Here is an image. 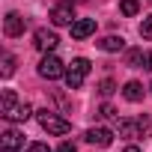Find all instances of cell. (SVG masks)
Segmentation results:
<instances>
[{"mask_svg": "<svg viewBox=\"0 0 152 152\" xmlns=\"http://www.w3.org/2000/svg\"><path fill=\"white\" fill-rule=\"evenodd\" d=\"M18 102H15V93L12 90H3V99H0V113H6V110H12Z\"/></svg>", "mask_w": 152, "mask_h": 152, "instance_id": "obj_15", "label": "cell"}, {"mask_svg": "<svg viewBox=\"0 0 152 152\" xmlns=\"http://www.w3.org/2000/svg\"><path fill=\"white\" fill-rule=\"evenodd\" d=\"M33 45H36V51H42V54H54V48L60 45V39H57V33H54V30L42 27V30H36Z\"/></svg>", "mask_w": 152, "mask_h": 152, "instance_id": "obj_4", "label": "cell"}, {"mask_svg": "<svg viewBox=\"0 0 152 152\" xmlns=\"http://www.w3.org/2000/svg\"><path fill=\"white\" fill-rule=\"evenodd\" d=\"M57 152H75V143H63V146H60Z\"/></svg>", "mask_w": 152, "mask_h": 152, "instance_id": "obj_23", "label": "cell"}, {"mask_svg": "<svg viewBox=\"0 0 152 152\" xmlns=\"http://www.w3.org/2000/svg\"><path fill=\"white\" fill-rule=\"evenodd\" d=\"M143 69L152 72V51H146V57H143Z\"/></svg>", "mask_w": 152, "mask_h": 152, "instance_id": "obj_22", "label": "cell"}, {"mask_svg": "<svg viewBox=\"0 0 152 152\" xmlns=\"http://www.w3.org/2000/svg\"><path fill=\"white\" fill-rule=\"evenodd\" d=\"M96 33V21L93 18H78V21H75L72 24V39H87V36H93Z\"/></svg>", "mask_w": 152, "mask_h": 152, "instance_id": "obj_9", "label": "cell"}, {"mask_svg": "<svg viewBox=\"0 0 152 152\" xmlns=\"http://www.w3.org/2000/svg\"><path fill=\"white\" fill-rule=\"evenodd\" d=\"M119 12L128 15V18H134L140 12V3H137V0H119Z\"/></svg>", "mask_w": 152, "mask_h": 152, "instance_id": "obj_14", "label": "cell"}, {"mask_svg": "<svg viewBox=\"0 0 152 152\" xmlns=\"http://www.w3.org/2000/svg\"><path fill=\"white\" fill-rule=\"evenodd\" d=\"M125 152H140V149H137V146L131 143V146H125Z\"/></svg>", "mask_w": 152, "mask_h": 152, "instance_id": "obj_24", "label": "cell"}, {"mask_svg": "<svg viewBox=\"0 0 152 152\" xmlns=\"http://www.w3.org/2000/svg\"><path fill=\"white\" fill-rule=\"evenodd\" d=\"M12 72H15V57H12V54H6V57H3V78H9Z\"/></svg>", "mask_w": 152, "mask_h": 152, "instance_id": "obj_17", "label": "cell"}, {"mask_svg": "<svg viewBox=\"0 0 152 152\" xmlns=\"http://www.w3.org/2000/svg\"><path fill=\"white\" fill-rule=\"evenodd\" d=\"M143 57H146L143 51H131V54H128V66H131V69H143Z\"/></svg>", "mask_w": 152, "mask_h": 152, "instance_id": "obj_16", "label": "cell"}, {"mask_svg": "<svg viewBox=\"0 0 152 152\" xmlns=\"http://www.w3.org/2000/svg\"><path fill=\"white\" fill-rule=\"evenodd\" d=\"M143 131L140 122H131V119H119V137H128V140H137Z\"/></svg>", "mask_w": 152, "mask_h": 152, "instance_id": "obj_11", "label": "cell"}, {"mask_svg": "<svg viewBox=\"0 0 152 152\" xmlns=\"http://www.w3.org/2000/svg\"><path fill=\"white\" fill-rule=\"evenodd\" d=\"M3 116H6V119H9V122H27V119H30V116H33V107H30V104H27V102H21V104H15V107H12V110H6V113H3Z\"/></svg>", "mask_w": 152, "mask_h": 152, "instance_id": "obj_10", "label": "cell"}, {"mask_svg": "<svg viewBox=\"0 0 152 152\" xmlns=\"http://www.w3.org/2000/svg\"><path fill=\"white\" fill-rule=\"evenodd\" d=\"M84 140L93 143V146H102V149H104V146L113 143V131H110V128H90V131L84 134Z\"/></svg>", "mask_w": 152, "mask_h": 152, "instance_id": "obj_7", "label": "cell"}, {"mask_svg": "<svg viewBox=\"0 0 152 152\" xmlns=\"http://www.w3.org/2000/svg\"><path fill=\"white\" fill-rule=\"evenodd\" d=\"M140 36H143V39H152V15L143 18V24H140Z\"/></svg>", "mask_w": 152, "mask_h": 152, "instance_id": "obj_18", "label": "cell"}, {"mask_svg": "<svg viewBox=\"0 0 152 152\" xmlns=\"http://www.w3.org/2000/svg\"><path fill=\"white\" fill-rule=\"evenodd\" d=\"M122 96H125L128 102H140V99H143V84H140V81H128V84L122 87Z\"/></svg>", "mask_w": 152, "mask_h": 152, "instance_id": "obj_12", "label": "cell"}, {"mask_svg": "<svg viewBox=\"0 0 152 152\" xmlns=\"http://www.w3.org/2000/svg\"><path fill=\"white\" fill-rule=\"evenodd\" d=\"M113 90H116V84H113V81H110V78H104V81H102V84H99V93H102V96H110V93H113Z\"/></svg>", "mask_w": 152, "mask_h": 152, "instance_id": "obj_19", "label": "cell"}, {"mask_svg": "<svg viewBox=\"0 0 152 152\" xmlns=\"http://www.w3.org/2000/svg\"><path fill=\"white\" fill-rule=\"evenodd\" d=\"M51 21L57 24V27H72L75 21H78V18H75V9H72V3H60V6H54L51 9Z\"/></svg>", "mask_w": 152, "mask_h": 152, "instance_id": "obj_5", "label": "cell"}, {"mask_svg": "<svg viewBox=\"0 0 152 152\" xmlns=\"http://www.w3.org/2000/svg\"><path fill=\"white\" fill-rule=\"evenodd\" d=\"M149 90H152V84H149Z\"/></svg>", "mask_w": 152, "mask_h": 152, "instance_id": "obj_25", "label": "cell"}, {"mask_svg": "<svg viewBox=\"0 0 152 152\" xmlns=\"http://www.w3.org/2000/svg\"><path fill=\"white\" fill-rule=\"evenodd\" d=\"M39 75H42V78H48V81H57V78H66V66H63L60 57L45 54L42 63H39Z\"/></svg>", "mask_w": 152, "mask_h": 152, "instance_id": "obj_3", "label": "cell"}, {"mask_svg": "<svg viewBox=\"0 0 152 152\" xmlns=\"http://www.w3.org/2000/svg\"><path fill=\"white\" fill-rule=\"evenodd\" d=\"M24 30H27V21H24L18 12H9L6 21H3V33H6L9 39H15V36H21Z\"/></svg>", "mask_w": 152, "mask_h": 152, "instance_id": "obj_6", "label": "cell"}, {"mask_svg": "<svg viewBox=\"0 0 152 152\" xmlns=\"http://www.w3.org/2000/svg\"><path fill=\"white\" fill-rule=\"evenodd\" d=\"M24 146V137L18 134V131H3V134H0V152H18Z\"/></svg>", "mask_w": 152, "mask_h": 152, "instance_id": "obj_8", "label": "cell"}, {"mask_svg": "<svg viewBox=\"0 0 152 152\" xmlns=\"http://www.w3.org/2000/svg\"><path fill=\"white\" fill-rule=\"evenodd\" d=\"M90 60L87 57H75L72 63H69V69H66V87L69 90H81L84 87V81H87V75H90Z\"/></svg>", "mask_w": 152, "mask_h": 152, "instance_id": "obj_1", "label": "cell"}, {"mask_svg": "<svg viewBox=\"0 0 152 152\" xmlns=\"http://www.w3.org/2000/svg\"><path fill=\"white\" fill-rule=\"evenodd\" d=\"M36 119H39V125H42L48 134L63 137V134H69V131H72V122H69V119H63V116H57V113H54V110H48V107H45V110H39V113H36Z\"/></svg>", "mask_w": 152, "mask_h": 152, "instance_id": "obj_2", "label": "cell"}, {"mask_svg": "<svg viewBox=\"0 0 152 152\" xmlns=\"http://www.w3.org/2000/svg\"><path fill=\"white\" fill-rule=\"evenodd\" d=\"M27 152H51V149H48V143H30Z\"/></svg>", "mask_w": 152, "mask_h": 152, "instance_id": "obj_21", "label": "cell"}, {"mask_svg": "<svg viewBox=\"0 0 152 152\" xmlns=\"http://www.w3.org/2000/svg\"><path fill=\"white\" fill-rule=\"evenodd\" d=\"M99 48L113 54V51H122V48H125V39H122V36H104V39L99 42Z\"/></svg>", "mask_w": 152, "mask_h": 152, "instance_id": "obj_13", "label": "cell"}, {"mask_svg": "<svg viewBox=\"0 0 152 152\" xmlns=\"http://www.w3.org/2000/svg\"><path fill=\"white\" fill-rule=\"evenodd\" d=\"M99 116H102V119H113V116H116L113 104H102V107H99Z\"/></svg>", "mask_w": 152, "mask_h": 152, "instance_id": "obj_20", "label": "cell"}]
</instances>
